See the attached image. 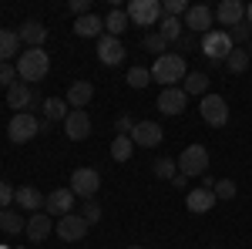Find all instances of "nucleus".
Returning a JSON list of instances; mask_svg holds the SVG:
<instances>
[{
    "instance_id": "473e14b6",
    "label": "nucleus",
    "mask_w": 252,
    "mask_h": 249,
    "mask_svg": "<svg viewBox=\"0 0 252 249\" xmlns=\"http://www.w3.org/2000/svg\"><path fill=\"white\" fill-rule=\"evenodd\" d=\"M152 172H155L158 178H175V175H178V162H172V158H158L155 165H152Z\"/></svg>"
},
{
    "instance_id": "6ab92c4d",
    "label": "nucleus",
    "mask_w": 252,
    "mask_h": 249,
    "mask_svg": "<svg viewBox=\"0 0 252 249\" xmlns=\"http://www.w3.org/2000/svg\"><path fill=\"white\" fill-rule=\"evenodd\" d=\"M14 202H17L20 209H27V212H40L44 202H47V195H40L34 185H20L17 195H14Z\"/></svg>"
},
{
    "instance_id": "5701e85b",
    "label": "nucleus",
    "mask_w": 252,
    "mask_h": 249,
    "mask_svg": "<svg viewBox=\"0 0 252 249\" xmlns=\"http://www.w3.org/2000/svg\"><path fill=\"white\" fill-rule=\"evenodd\" d=\"M20 44H24V40H20L17 31H0V64H3V61H14V54L20 58V54H24Z\"/></svg>"
},
{
    "instance_id": "bb28decb",
    "label": "nucleus",
    "mask_w": 252,
    "mask_h": 249,
    "mask_svg": "<svg viewBox=\"0 0 252 249\" xmlns=\"http://www.w3.org/2000/svg\"><path fill=\"white\" fill-rule=\"evenodd\" d=\"M0 229L7 232V236H14V232H24L27 229V219L14 209H0Z\"/></svg>"
},
{
    "instance_id": "2f4dec72",
    "label": "nucleus",
    "mask_w": 252,
    "mask_h": 249,
    "mask_svg": "<svg viewBox=\"0 0 252 249\" xmlns=\"http://www.w3.org/2000/svg\"><path fill=\"white\" fill-rule=\"evenodd\" d=\"M225 68H229L232 74H242V71L249 68V51H242V47H235L232 54L225 58Z\"/></svg>"
},
{
    "instance_id": "c9c22d12",
    "label": "nucleus",
    "mask_w": 252,
    "mask_h": 249,
    "mask_svg": "<svg viewBox=\"0 0 252 249\" xmlns=\"http://www.w3.org/2000/svg\"><path fill=\"white\" fill-rule=\"evenodd\" d=\"M17 81H20L17 64H14V61H3V64H0V84H7V88H10V84H17Z\"/></svg>"
},
{
    "instance_id": "a19ab883",
    "label": "nucleus",
    "mask_w": 252,
    "mask_h": 249,
    "mask_svg": "<svg viewBox=\"0 0 252 249\" xmlns=\"http://www.w3.org/2000/svg\"><path fill=\"white\" fill-rule=\"evenodd\" d=\"M17 195V189H10L7 182H0V209H10V199Z\"/></svg>"
},
{
    "instance_id": "ea45409f",
    "label": "nucleus",
    "mask_w": 252,
    "mask_h": 249,
    "mask_svg": "<svg viewBox=\"0 0 252 249\" xmlns=\"http://www.w3.org/2000/svg\"><path fill=\"white\" fill-rule=\"evenodd\" d=\"M229 34H232V40H235V44H242V40H249L252 27H249V24H246V20H242V24H235V27H232V31H229Z\"/></svg>"
},
{
    "instance_id": "9b49d317",
    "label": "nucleus",
    "mask_w": 252,
    "mask_h": 249,
    "mask_svg": "<svg viewBox=\"0 0 252 249\" xmlns=\"http://www.w3.org/2000/svg\"><path fill=\"white\" fill-rule=\"evenodd\" d=\"M212 20H215V10H209L205 3H192L189 14H185V27L192 34H209L212 31Z\"/></svg>"
},
{
    "instance_id": "2eb2a0df",
    "label": "nucleus",
    "mask_w": 252,
    "mask_h": 249,
    "mask_svg": "<svg viewBox=\"0 0 252 249\" xmlns=\"http://www.w3.org/2000/svg\"><path fill=\"white\" fill-rule=\"evenodd\" d=\"M44 209H47V215H58V219L71 215V209H74V192L71 189H54L51 195H47Z\"/></svg>"
},
{
    "instance_id": "f8f14e48",
    "label": "nucleus",
    "mask_w": 252,
    "mask_h": 249,
    "mask_svg": "<svg viewBox=\"0 0 252 249\" xmlns=\"http://www.w3.org/2000/svg\"><path fill=\"white\" fill-rule=\"evenodd\" d=\"M161 138H165V132L158 121H138L135 132H131V142L138 148H155V145H161Z\"/></svg>"
},
{
    "instance_id": "393cba45",
    "label": "nucleus",
    "mask_w": 252,
    "mask_h": 249,
    "mask_svg": "<svg viewBox=\"0 0 252 249\" xmlns=\"http://www.w3.org/2000/svg\"><path fill=\"white\" fill-rule=\"evenodd\" d=\"M182 91H185V95L205 98V95H209V74H205V71H189V74H185V84H182Z\"/></svg>"
},
{
    "instance_id": "79ce46f5",
    "label": "nucleus",
    "mask_w": 252,
    "mask_h": 249,
    "mask_svg": "<svg viewBox=\"0 0 252 249\" xmlns=\"http://www.w3.org/2000/svg\"><path fill=\"white\" fill-rule=\"evenodd\" d=\"M71 14H78V17L91 14V3H88V0H71Z\"/></svg>"
},
{
    "instance_id": "aec40b11",
    "label": "nucleus",
    "mask_w": 252,
    "mask_h": 249,
    "mask_svg": "<svg viewBox=\"0 0 252 249\" xmlns=\"http://www.w3.org/2000/svg\"><path fill=\"white\" fill-rule=\"evenodd\" d=\"M215 202H219V199H215V192H212V189H192V192H189V199H185L189 212H195V215L209 212Z\"/></svg>"
},
{
    "instance_id": "39448f33",
    "label": "nucleus",
    "mask_w": 252,
    "mask_h": 249,
    "mask_svg": "<svg viewBox=\"0 0 252 249\" xmlns=\"http://www.w3.org/2000/svg\"><path fill=\"white\" fill-rule=\"evenodd\" d=\"M128 20L135 27H158L161 20V3L158 0H131L128 3Z\"/></svg>"
},
{
    "instance_id": "0eeeda50",
    "label": "nucleus",
    "mask_w": 252,
    "mask_h": 249,
    "mask_svg": "<svg viewBox=\"0 0 252 249\" xmlns=\"http://www.w3.org/2000/svg\"><path fill=\"white\" fill-rule=\"evenodd\" d=\"M198 111L205 118V125H212V128H222L229 121V105H225L222 95H205L198 101Z\"/></svg>"
},
{
    "instance_id": "c03bdc74",
    "label": "nucleus",
    "mask_w": 252,
    "mask_h": 249,
    "mask_svg": "<svg viewBox=\"0 0 252 249\" xmlns=\"http://www.w3.org/2000/svg\"><path fill=\"white\" fill-rule=\"evenodd\" d=\"M246 24L252 27V3H246Z\"/></svg>"
},
{
    "instance_id": "b1692460",
    "label": "nucleus",
    "mask_w": 252,
    "mask_h": 249,
    "mask_svg": "<svg viewBox=\"0 0 252 249\" xmlns=\"http://www.w3.org/2000/svg\"><path fill=\"white\" fill-rule=\"evenodd\" d=\"M101 31H104V20L97 14H84V17L74 20V34L78 37H101Z\"/></svg>"
},
{
    "instance_id": "c85d7f7f",
    "label": "nucleus",
    "mask_w": 252,
    "mask_h": 249,
    "mask_svg": "<svg viewBox=\"0 0 252 249\" xmlns=\"http://www.w3.org/2000/svg\"><path fill=\"white\" fill-rule=\"evenodd\" d=\"M131 152H135L131 135H115V142H111V158H115V162H128Z\"/></svg>"
},
{
    "instance_id": "1a4fd4ad",
    "label": "nucleus",
    "mask_w": 252,
    "mask_h": 249,
    "mask_svg": "<svg viewBox=\"0 0 252 249\" xmlns=\"http://www.w3.org/2000/svg\"><path fill=\"white\" fill-rule=\"evenodd\" d=\"M64 135H67L71 142H84V138L91 135V115H88L84 108H71V115L64 118Z\"/></svg>"
},
{
    "instance_id": "a878e982",
    "label": "nucleus",
    "mask_w": 252,
    "mask_h": 249,
    "mask_svg": "<svg viewBox=\"0 0 252 249\" xmlns=\"http://www.w3.org/2000/svg\"><path fill=\"white\" fill-rule=\"evenodd\" d=\"M128 27H131V20H128V10H118V7H115V10L104 17V31H108L111 37H121Z\"/></svg>"
},
{
    "instance_id": "a211bd4d",
    "label": "nucleus",
    "mask_w": 252,
    "mask_h": 249,
    "mask_svg": "<svg viewBox=\"0 0 252 249\" xmlns=\"http://www.w3.org/2000/svg\"><path fill=\"white\" fill-rule=\"evenodd\" d=\"M27 236H31V243H44L51 232H54V222H51V215H44V212H34L31 219H27Z\"/></svg>"
},
{
    "instance_id": "f704fd0d",
    "label": "nucleus",
    "mask_w": 252,
    "mask_h": 249,
    "mask_svg": "<svg viewBox=\"0 0 252 249\" xmlns=\"http://www.w3.org/2000/svg\"><path fill=\"white\" fill-rule=\"evenodd\" d=\"M189 7L192 3H185V0H165L161 3V14L165 17H182V14H189Z\"/></svg>"
},
{
    "instance_id": "4c0bfd02",
    "label": "nucleus",
    "mask_w": 252,
    "mask_h": 249,
    "mask_svg": "<svg viewBox=\"0 0 252 249\" xmlns=\"http://www.w3.org/2000/svg\"><path fill=\"white\" fill-rule=\"evenodd\" d=\"M81 215L88 219V226H94L97 219H101V206H97L94 199H88V202H84V212H81Z\"/></svg>"
},
{
    "instance_id": "37998d69",
    "label": "nucleus",
    "mask_w": 252,
    "mask_h": 249,
    "mask_svg": "<svg viewBox=\"0 0 252 249\" xmlns=\"http://www.w3.org/2000/svg\"><path fill=\"white\" fill-rule=\"evenodd\" d=\"M172 185H175V189H185V185H189V178H185V175L178 172V175H175V178H172Z\"/></svg>"
},
{
    "instance_id": "412c9836",
    "label": "nucleus",
    "mask_w": 252,
    "mask_h": 249,
    "mask_svg": "<svg viewBox=\"0 0 252 249\" xmlns=\"http://www.w3.org/2000/svg\"><path fill=\"white\" fill-rule=\"evenodd\" d=\"M91 98H94V84L91 81H74L67 88V108H84V105H91Z\"/></svg>"
},
{
    "instance_id": "7c9ffc66",
    "label": "nucleus",
    "mask_w": 252,
    "mask_h": 249,
    "mask_svg": "<svg viewBox=\"0 0 252 249\" xmlns=\"http://www.w3.org/2000/svg\"><path fill=\"white\" fill-rule=\"evenodd\" d=\"M141 47H145V51H152V54H158V58H161V54H168V40L161 37L158 31H148V34L141 37Z\"/></svg>"
},
{
    "instance_id": "f257e3e1",
    "label": "nucleus",
    "mask_w": 252,
    "mask_h": 249,
    "mask_svg": "<svg viewBox=\"0 0 252 249\" xmlns=\"http://www.w3.org/2000/svg\"><path fill=\"white\" fill-rule=\"evenodd\" d=\"M14 64H17L20 81H24V84H31V88H34V81H44L47 71H51V58H47V51H44V47H27Z\"/></svg>"
},
{
    "instance_id": "f3484780",
    "label": "nucleus",
    "mask_w": 252,
    "mask_h": 249,
    "mask_svg": "<svg viewBox=\"0 0 252 249\" xmlns=\"http://www.w3.org/2000/svg\"><path fill=\"white\" fill-rule=\"evenodd\" d=\"M215 20H219L222 27L242 24V20H246V3H239V0H222V3L215 7Z\"/></svg>"
},
{
    "instance_id": "f03ea898",
    "label": "nucleus",
    "mask_w": 252,
    "mask_h": 249,
    "mask_svg": "<svg viewBox=\"0 0 252 249\" xmlns=\"http://www.w3.org/2000/svg\"><path fill=\"white\" fill-rule=\"evenodd\" d=\"M185 74H189V68L182 54H161L152 64V81H158L161 88H178V81H185Z\"/></svg>"
},
{
    "instance_id": "6e6552de",
    "label": "nucleus",
    "mask_w": 252,
    "mask_h": 249,
    "mask_svg": "<svg viewBox=\"0 0 252 249\" xmlns=\"http://www.w3.org/2000/svg\"><path fill=\"white\" fill-rule=\"evenodd\" d=\"M101 189V175L94 169H74L71 175V192L81 195V199H94V192Z\"/></svg>"
},
{
    "instance_id": "20e7f679",
    "label": "nucleus",
    "mask_w": 252,
    "mask_h": 249,
    "mask_svg": "<svg viewBox=\"0 0 252 249\" xmlns=\"http://www.w3.org/2000/svg\"><path fill=\"white\" fill-rule=\"evenodd\" d=\"M235 51V40L229 31H219V27H212L209 34H202V54L209 61H225L229 54Z\"/></svg>"
},
{
    "instance_id": "7ed1b4c3",
    "label": "nucleus",
    "mask_w": 252,
    "mask_h": 249,
    "mask_svg": "<svg viewBox=\"0 0 252 249\" xmlns=\"http://www.w3.org/2000/svg\"><path fill=\"white\" fill-rule=\"evenodd\" d=\"M178 172L185 175V178H202V175H209V148L205 145H189L185 152L178 155Z\"/></svg>"
},
{
    "instance_id": "cd10ccee",
    "label": "nucleus",
    "mask_w": 252,
    "mask_h": 249,
    "mask_svg": "<svg viewBox=\"0 0 252 249\" xmlns=\"http://www.w3.org/2000/svg\"><path fill=\"white\" fill-rule=\"evenodd\" d=\"M158 34L168 40V44H178V40H182V20L161 14V20H158Z\"/></svg>"
},
{
    "instance_id": "c756f323",
    "label": "nucleus",
    "mask_w": 252,
    "mask_h": 249,
    "mask_svg": "<svg viewBox=\"0 0 252 249\" xmlns=\"http://www.w3.org/2000/svg\"><path fill=\"white\" fill-rule=\"evenodd\" d=\"M40 108H44V121H64V118L71 115V111H64V101L61 98H44Z\"/></svg>"
},
{
    "instance_id": "72a5a7b5",
    "label": "nucleus",
    "mask_w": 252,
    "mask_h": 249,
    "mask_svg": "<svg viewBox=\"0 0 252 249\" xmlns=\"http://www.w3.org/2000/svg\"><path fill=\"white\" fill-rule=\"evenodd\" d=\"M128 84H131V88H148V84H152V71H148V68H131V71H128Z\"/></svg>"
},
{
    "instance_id": "9d476101",
    "label": "nucleus",
    "mask_w": 252,
    "mask_h": 249,
    "mask_svg": "<svg viewBox=\"0 0 252 249\" xmlns=\"http://www.w3.org/2000/svg\"><path fill=\"white\" fill-rule=\"evenodd\" d=\"M54 232H58L64 243H81L84 239V232H88V219L84 215H64V219H58V226H54Z\"/></svg>"
},
{
    "instance_id": "ddd939ff",
    "label": "nucleus",
    "mask_w": 252,
    "mask_h": 249,
    "mask_svg": "<svg viewBox=\"0 0 252 249\" xmlns=\"http://www.w3.org/2000/svg\"><path fill=\"white\" fill-rule=\"evenodd\" d=\"M125 44H121V37H111V34H101L97 37V58H101V64H121L125 61Z\"/></svg>"
},
{
    "instance_id": "e433bc0d",
    "label": "nucleus",
    "mask_w": 252,
    "mask_h": 249,
    "mask_svg": "<svg viewBox=\"0 0 252 249\" xmlns=\"http://www.w3.org/2000/svg\"><path fill=\"white\" fill-rule=\"evenodd\" d=\"M215 199H232L235 195V182L232 178H222V182H215Z\"/></svg>"
},
{
    "instance_id": "4be33fe9",
    "label": "nucleus",
    "mask_w": 252,
    "mask_h": 249,
    "mask_svg": "<svg viewBox=\"0 0 252 249\" xmlns=\"http://www.w3.org/2000/svg\"><path fill=\"white\" fill-rule=\"evenodd\" d=\"M17 34H20V40H24L27 47H44V40H47V27H44L40 20H27Z\"/></svg>"
},
{
    "instance_id": "a18cd8bd",
    "label": "nucleus",
    "mask_w": 252,
    "mask_h": 249,
    "mask_svg": "<svg viewBox=\"0 0 252 249\" xmlns=\"http://www.w3.org/2000/svg\"><path fill=\"white\" fill-rule=\"evenodd\" d=\"M128 249H145V246H128Z\"/></svg>"
},
{
    "instance_id": "dca6fc26",
    "label": "nucleus",
    "mask_w": 252,
    "mask_h": 249,
    "mask_svg": "<svg viewBox=\"0 0 252 249\" xmlns=\"http://www.w3.org/2000/svg\"><path fill=\"white\" fill-rule=\"evenodd\" d=\"M185 101H189V95H185L182 88H161V95H158V111H161V115H182V111H185Z\"/></svg>"
},
{
    "instance_id": "423d86ee",
    "label": "nucleus",
    "mask_w": 252,
    "mask_h": 249,
    "mask_svg": "<svg viewBox=\"0 0 252 249\" xmlns=\"http://www.w3.org/2000/svg\"><path fill=\"white\" fill-rule=\"evenodd\" d=\"M37 132H40V121L31 115V111H20V115H14V118H10V125H7V135H10V142H14V145L31 142Z\"/></svg>"
},
{
    "instance_id": "4468645a",
    "label": "nucleus",
    "mask_w": 252,
    "mask_h": 249,
    "mask_svg": "<svg viewBox=\"0 0 252 249\" xmlns=\"http://www.w3.org/2000/svg\"><path fill=\"white\" fill-rule=\"evenodd\" d=\"M7 105H10V108H17V115H20V111H27L31 105H37V91H34L31 84L17 81V84H10V88H7Z\"/></svg>"
},
{
    "instance_id": "58836bf2",
    "label": "nucleus",
    "mask_w": 252,
    "mask_h": 249,
    "mask_svg": "<svg viewBox=\"0 0 252 249\" xmlns=\"http://www.w3.org/2000/svg\"><path fill=\"white\" fill-rule=\"evenodd\" d=\"M135 125H138V121H135L131 115H118L115 132H118V135H131V132H135Z\"/></svg>"
}]
</instances>
